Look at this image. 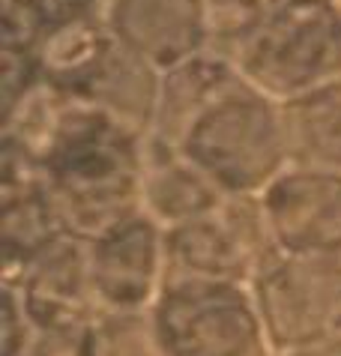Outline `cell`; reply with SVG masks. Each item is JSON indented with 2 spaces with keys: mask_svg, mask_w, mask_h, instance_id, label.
Masks as SVG:
<instances>
[{
  "mask_svg": "<svg viewBox=\"0 0 341 356\" xmlns=\"http://www.w3.org/2000/svg\"><path fill=\"white\" fill-rule=\"evenodd\" d=\"M39 6L45 15V27L51 31L69 22H105L111 0H39Z\"/></svg>",
  "mask_w": 341,
  "mask_h": 356,
  "instance_id": "e0dca14e",
  "label": "cell"
},
{
  "mask_svg": "<svg viewBox=\"0 0 341 356\" xmlns=\"http://www.w3.org/2000/svg\"><path fill=\"white\" fill-rule=\"evenodd\" d=\"M228 197L170 147L150 138L147 141V174L141 207L150 219L162 227H177L183 222L219 210Z\"/></svg>",
  "mask_w": 341,
  "mask_h": 356,
  "instance_id": "7c38bea8",
  "label": "cell"
},
{
  "mask_svg": "<svg viewBox=\"0 0 341 356\" xmlns=\"http://www.w3.org/2000/svg\"><path fill=\"white\" fill-rule=\"evenodd\" d=\"M290 165L341 174V78L282 105Z\"/></svg>",
  "mask_w": 341,
  "mask_h": 356,
  "instance_id": "5bb4252c",
  "label": "cell"
},
{
  "mask_svg": "<svg viewBox=\"0 0 341 356\" xmlns=\"http://www.w3.org/2000/svg\"><path fill=\"white\" fill-rule=\"evenodd\" d=\"M147 141L144 132L99 105L63 93L57 120L36 156L66 234L90 243L144 210Z\"/></svg>",
  "mask_w": 341,
  "mask_h": 356,
  "instance_id": "6da1fadb",
  "label": "cell"
},
{
  "mask_svg": "<svg viewBox=\"0 0 341 356\" xmlns=\"http://www.w3.org/2000/svg\"><path fill=\"white\" fill-rule=\"evenodd\" d=\"M117 48V39L105 22H69L42 36L36 60L48 87L72 99H84L114 60Z\"/></svg>",
  "mask_w": 341,
  "mask_h": 356,
  "instance_id": "8fae6325",
  "label": "cell"
},
{
  "mask_svg": "<svg viewBox=\"0 0 341 356\" xmlns=\"http://www.w3.org/2000/svg\"><path fill=\"white\" fill-rule=\"evenodd\" d=\"M248 288L273 356L341 339V258L269 252Z\"/></svg>",
  "mask_w": 341,
  "mask_h": 356,
  "instance_id": "5b68a950",
  "label": "cell"
},
{
  "mask_svg": "<svg viewBox=\"0 0 341 356\" xmlns=\"http://www.w3.org/2000/svg\"><path fill=\"white\" fill-rule=\"evenodd\" d=\"M153 141L177 150L225 197H257L290 165L282 105L239 72Z\"/></svg>",
  "mask_w": 341,
  "mask_h": 356,
  "instance_id": "7a4b0ae2",
  "label": "cell"
},
{
  "mask_svg": "<svg viewBox=\"0 0 341 356\" xmlns=\"http://www.w3.org/2000/svg\"><path fill=\"white\" fill-rule=\"evenodd\" d=\"M3 284L15 288L39 332H81L102 318L90 282L87 243L72 234H60L39 249Z\"/></svg>",
  "mask_w": 341,
  "mask_h": 356,
  "instance_id": "9c48e42d",
  "label": "cell"
},
{
  "mask_svg": "<svg viewBox=\"0 0 341 356\" xmlns=\"http://www.w3.org/2000/svg\"><path fill=\"white\" fill-rule=\"evenodd\" d=\"M0 245H3V282L22 270L39 249L63 231L42 177L0 186Z\"/></svg>",
  "mask_w": 341,
  "mask_h": 356,
  "instance_id": "4fadbf2b",
  "label": "cell"
},
{
  "mask_svg": "<svg viewBox=\"0 0 341 356\" xmlns=\"http://www.w3.org/2000/svg\"><path fill=\"white\" fill-rule=\"evenodd\" d=\"M102 314H150L170 279L165 227L141 210L87 243Z\"/></svg>",
  "mask_w": 341,
  "mask_h": 356,
  "instance_id": "52a82bcc",
  "label": "cell"
},
{
  "mask_svg": "<svg viewBox=\"0 0 341 356\" xmlns=\"http://www.w3.org/2000/svg\"><path fill=\"white\" fill-rule=\"evenodd\" d=\"M222 54L273 102H294L341 78V0H276Z\"/></svg>",
  "mask_w": 341,
  "mask_h": 356,
  "instance_id": "3957f363",
  "label": "cell"
},
{
  "mask_svg": "<svg viewBox=\"0 0 341 356\" xmlns=\"http://www.w3.org/2000/svg\"><path fill=\"white\" fill-rule=\"evenodd\" d=\"M170 275L252 284L273 245L267 240L257 197H228L219 210L165 227Z\"/></svg>",
  "mask_w": 341,
  "mask_h": 356,
  "instance_id": "8992f818",
  "label": "cell"
},
{
  "mask_svg": "<svg viewBox=\"0 0 341 356\" xmlns=\"http://www.w3.org/2000/svg\"><path fill=\"white\" fill-rule=\"evenodd\" d=\"M150 323L165 356H273L255 293L239 282L170 275Z\"/></svg>",
  "mask_w": 341,
  "mask_h": 356,
  "instance_id": "277c9868",
  "label": "cell"
},
{
  "mask_svg": "<svg viewBox=\"0 0 341 356\" xmlns=\"http://www.w3.org/2000/svg\"><path fill=\"white\" fill-rule=\"evenodd\" d=\"M257 207L273 252L341 258V174L287 165Z\"/></svg>",
  "mask_w": 341,
  "mask_h": 356,
  "instance_id": "ba28073f",
  "label": "cell"
},
{
  "mask_svg": "<svg viewBox=\"0 0 341 356\" xmlns=\"http://www.w3.org/2000/svg\"><path fill=\"white\" fill-rule=\"evenodd\" d=\"M276 356H341V339L324 341V344H308V348H296V350L276 353Z\"/></svg>",
  "mask_w": 341,
  "mask_h": 356,
  "instance_id": "ac0fdd59",
  "label": "cell"
},
{
  "mask_svg": "<svg viewBox=\"0 0 341 356\" xmlns=\"http://www.w3.org/2000/svg\"><path fill=\"white\" fill-rule=\"evenodd\" d=\"M117 45L168 75L213 48L209 0H111L105 18Z\"/></svg>",
  "mask_w": 341,
  "mask_h": 356,
  "instance_id": "30bf717a",
  "label": "cell"
},
{
  "mask_svg": "<svg viewBox=\"0 0 341 356\" xmlns=\"http://www.w3.org/2000/svg\"><path fill=\"white\" fill-rule=\"evenodd\" d=\"M3 309H0V356H24L30 339H33V323L13 284H3Z\"/></svg>",
  "mask_w": 341,
  "mask_h": 356,
  "instance_id": "2e32d148",
  "label": "cell"
},
{
  "mask_svg": "<svg viewBox=\"0 0 341 356\" xmlns=\"http://www.w3.org/2000/svg\"><path fill=\"white\" fill-rule=\"evenodd\" d=\"M84 356H165L150 314H102L87 332Z\"/></svg>",
  "mask_w": 341,
  "mask_h": 356,
  "instance_id": "9a60e30c",
  "label": "cell"
}]
</instances>
